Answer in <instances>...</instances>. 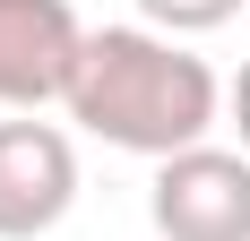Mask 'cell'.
Segmentation results:
<instances>
[{"mask_svg": "<svg viewBox=\"0 0 250 241\" xmlns=\"http://www.w3.org/2000/svg\"><path fill=\"white\" fill-rule=\"evenodd\" d=\"M61 103L86 138L147 155V164L207 146V129L225 120L216 69L199 52H181V35H155V26H86V52H78V78Z\"/></svg>", "mask_w": 250, "mask_h": 241, "instance_id": "6da1fadb", "label": "cell"}, {"mask_svg": "<svg viewBox=\"0 0 250 241\" xmlns=\"http://www.w3.org/2000/svg\"><path fill=\"white\" fill-rule=\"evenodd\" d=\"M147 216L164 241H250V146H181L155 164Z\"/></svg>", "mask_w": 250, "mask_h": 241, "instance_id": "7a4b0ae2", "label": "cell"}, {"mask_svg": "<svg viewBox=\"0 0 250 241\" xmlns=\"http://www.w3.org/2000/svg\"><path fill=\"white\" fill-rule=\"evenodd\" d=\"M78 207V146L52 120H0V241H43Z\"/></svg>", "mask_w": 250, "mask_h": 241, "instance_id": "3957f363", "label": "cell"}, {"mask_svg": "<svg viewBox=\"0 0 250 241\" xmlns=\"http://www.w3.org/2000/svg\"><path fill=\"white\" fill-rule=\"evenodd\" d=\"M78 52H86V26L69 0H0V103L9 112L61 103L78 78Z\"/></svg>", "mask_w": 250, "mask_h": 241, "instance_id": "277c9868", "label": "cell"}, {"mask_svg": "<svg viewBox=\"0 0 250 241\" xmlns=\"http://www.w3.org/2000/svg\"><path fill=\"white\" fill-rule=\"evenodd\" d=\"M138 18H147L155 35H207V26L242 18V0H138Z\"/></svg>", "mask_w": 250, "mask_h": 241, "instance_id": "5b68a950", "label": "cell"}, {"mask_svg": "<svg viewBox=\"0 0 250 241\" xmlns=\"http://www.w3.org/2000/svg\"><path fill=\"white\" fill-rule=\"evenodd\" d=\"M225 120L242 129V146H250V60H242V78L225 86Z\"/></svg>", "mask_w": 250, "mask_h": 241, "instance_id": "8992f818", "label": "cell"}]
</instances>
